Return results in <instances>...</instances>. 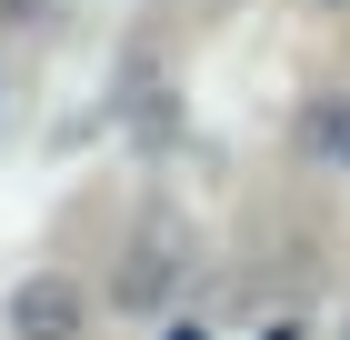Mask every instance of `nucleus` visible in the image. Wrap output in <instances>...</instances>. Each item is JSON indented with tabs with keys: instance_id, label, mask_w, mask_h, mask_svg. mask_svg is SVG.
Segmentation results:
<instances>
[{
	"instance_id": "f257e3e1",
	"label": "nucleus",
	"mask_w": 350,
	"mask_h": 340,
	"mask_svg": "<svg viewBox=\"0 0 350 340\" xmlns=\"http://www.w3.org/2000/svg\"><path fill=\"white\" fill-rule=\"evenodd\" d=\"M81 320H90V300H81V280H60V270H40V280L10 290V330L21 340H81Z\"/></svg>"
},
{
	"instance_id": "f03ea898",
	"label": "nucleus",
	"mask_w": 350,
	"mask_h": 340,
	"mask_svg": "<svg viewBox=\"0 0 350 340\" xmlns=\"http://www.w3.org/2000/svg\"><path fill=\"white\" fill-rule=\"evenodd\" d=\"M310 151H321V170H350V90H330L310 110Z\"/></svg>"
}]
</instances>
